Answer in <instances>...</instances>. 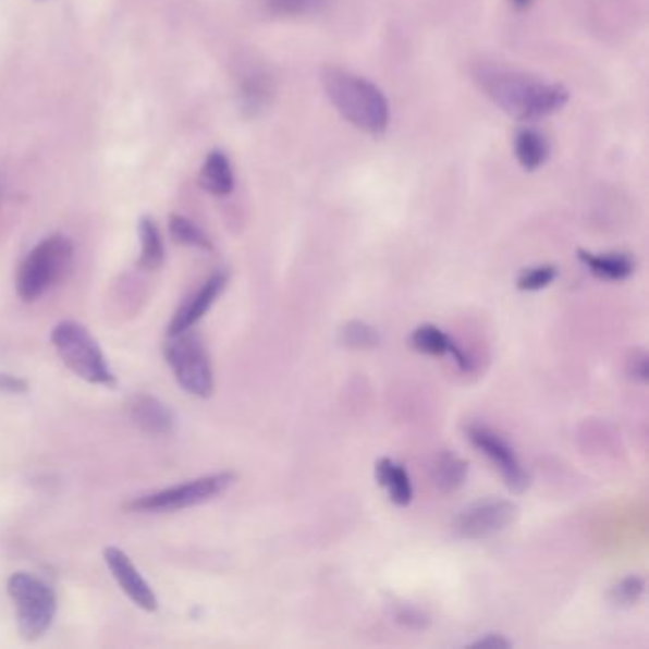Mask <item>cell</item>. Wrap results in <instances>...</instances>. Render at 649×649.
<instances>
[{
	"instance_id": "obj_1",
	"label": "cell",
	"mask_w": 649,
	"mask_h": 649,
	"mask_svg": "<svg viewBox=\"0 0 649 649\" xmlns=\"http://www.w3.org/2000/svg\"><path fill=\"white\" fill-rule=\"evenodd\" d=\"M480 90L516 121H536L566 106L567 90L537 76L499 65H480L475 73Z\"/></svg>"
},
{
	"instance_id": "obj_2",
	"label": "cell",
	"mask_w": 649,
	"mask_h": 649,
	"mask_svg": "<svg viewBox=\"0 0 649 649\" xmlns=\"http://www.w3.org/2000/svg\"><path fill=\"white\" fill-rule=\"evenodd\" d=\"M326 96L345 121L368 134H383L389 126V103L383 91L363 76L343 69L328 68L322 73Z\"/></svg>"
},
{
	"instance_id": "obj_3",
	"label": "cell",
	"mask_w": 649,
	"mask_h": 649,
	"mask_svg": "<svg viewBox=\"0 0 649 649\" xmlns=\"http://www.w3.org/2000/svg\"><path fill=\"white\" fill-rule=\"evenodd\" d=\"M73 264V244L68 236L53 234L38 242L25 257L17 277L15 292L23 302H35L40 295L65 279Z\"/></svg>"
},
{
	"instance_id": "obj_4",
	"label": "cell",
	"mask_w": 649,
	"mask_h": 649,
	"mask_svg": "<svg viewBox=\"0 0 649 649\" xmlns=\"http://www.w3.org/2000/svg\"><path fill=\"white\" fill-rule=\"evenodd\" d=\"M52 343L61 363L78 378L94 385L113 387L117 383L98 341L91 338L83 324L73 320L60 322L52 330Z\"/></svg>"
},
{
	"instance_id": "obj_5",
	"label": "cell",
	"mask_w": 649,
	"mask_h": 649,
	"mask_svg": "<svg viewBox=\"0 0 649 649\" xmlns=\"http://www.w3.org/2000/svg\"><path fill=\"white\" fill-rule=\"evenodd\" d=\"M8 595L17 610V627L25 640H37L52 627L58 602L53 590L35 575L14 574L8 579Z\"/></svg>"
},
{
	"instance_id": "obj_6",
	"label": "cell",
	"mask_w": 649,
	"mask_h": 649,
	"mask_svg": "<svg viewBox=\"0 0 649 649\" xmlns=\"http://www.w3.org/2000/svg\"><path fill=\"white\" fill-rule=\"evenodd\" d=\"M164 355L183 391L197 399L212 396V364L198 335L189 332L170 335Z\"/></svg>"
},
{
	"instance_id": "obj_7",
	"label": "cell",
	"mask_w": 649,
	"mask_h": 649,
	"mask_svg": "<svg viewBox=\"0 0 649 649\" xmlns=\"http://www.w3.org/2000/svg\"><path fill=\"white\" fill-rule=\"evenodd\" d=\"M234 482L233 473L203 476L187 483H180L168 490L157 491L151 495L137 498L130 503L132 511L139 513H174L191 506L203 505L221 495Z\"/></svg>"
},
{
	"instance_id": "obj_8",
	"label": "cell",
	"mask_w": 649,
	"mask_h": 649,
	"mask_svg": "<svg viewBox=\"0 0 649 649\" xmlns=\"http://www.w3.org/2000/svg\"><path fill=\"white\" fill-rule=\"evenodd\" d=\"M465 434H467L468 442L495 465L509 490L514 491V493H522L528 488V473L522 467L518 455L505 438L495 431H491L490 427L478 424L468 425Z\"/></svg>"
},
{
	"instance_id": "obj_9",
	"label": "cell",
	"mask_w": 649,
	"mask_h": 649,
	"mask_svg": "<svg viewBox=\"0 0 649 649\" xmlns=\"http://www.w3.org/2000/svg\"><path fill=\"white\" fill-rule=\"evenodd\" d=\"M521 509L506 499H483L461 511L453 529L463 539H486L509 528L518 518Z\"/></svg>"
},
{
	"instance_id": "obj_10",
	"label": "cell",
	"mask_w": 649,
	"mask_h": 649,
	"mask_svg": "<svg viewBox=\"0 0 649 649\" xmlns=\"http://www.w3.org/2000/svg\"><path fill=\"white\" fill-rule=\"evenodd\" d=\"M103 559L114 579L121 585V589L126 592V597L145 612H155L159 605L157 595L152 592L149 583L145 581L144 575L137 572L128 554L117 547H107Z\"/></svg>"
},
{
	"instance_id": "obj_11",
	"label": "cell",
	"mask_w": 649,
	"mask_h": 649,
	"mask_svg": "<svg viewBox=\"0 0 649 649\" xmlns=\"http://www.w3.org/2000/svg\"><path fill=\"white\" fill-rule=\"evenodd\" d=\"M226 272L219 271L206 280L205 286L198 290L197 294L191 297L189 302L177 310L174 320L168 326V335L189 332L193 326L197 324L200 318L205 317L208 310L212 309L213 303L218 302L219 295L226 286Z\"/></svg>"
},
{
	"instance_id": "obj_12",
	"label": "cell",
	"mask_w": 649,
	"mask_h": 649,
	"mask_svg": "<svg viewBox=\"0 0 649 649\" xmlns=\"http://www.w3.org/2000/svg\"><path fill=\"white\" fill-rule=\"evenodd\" d=\"M409 343H412V347L416 348L417 353H424V355L452 356L453 363L463 374H470L475 368L473 358L448 333L442 332L438 326H419L412 333Z\"/></svg>"
},
{
	"instance_id": "obj_13",
	"label": "cell",
	"mask_w": 649,
	"mask_h": 649,
	"mask_svg": "<svg viewBox=\"0 0 649 649\" xmlns=\"http://www.w3.org/2000/svg\"><path fill=\"white\" fill-rule=\"evenodd\" d=\"M130 417L142 431L149 434H172L177 424L174 412L167 404L145 394L130 402Z\"/></svg>"
},
{
	"instance_id": "obj_14",
	"label": "cell",
	"mask_w": 649,
	"mask_h": 649,
	"mask_svg": "<svg viewBox=\"0 0 649 649\" xmlns=\"http://www.w3.org/2000/svg\"><path fill=\"white\" fill-rule=\"evenodd\" d=\"M577 257H579V261L597 279L617 282V280L628 279L635 272V261L627 254H604V256H598V254H592V252L579 249Z\"/></svg>"
},
{
	"instance_id": "obj_15",
	"label": "cell",
	"mask_w": 649,
	"mask_h": 649,
	"mask_svg": "<svg viewBox=\"0 0 649 649\" xmlns=\"http://www.w3.org/2000/svg\"><path fill=\"white\" fill-rule=\"evenodd\" d=\"M376 476L378 482L385 488L389 498L394 505L408 506L414 498V488L409 480L408 470L402 467L401 463L383 457L376 465Z\"/></svg>"
},
{
	"instance_id": "obj_16",
	"label": "cell",
	"mask_w": 649,
	"mask_h": 649,
	"mask_svg": "<svg viewBox=\"0 0 649 649\" xmlns=\"http://www.w3.org/2000/svg\"><path fill=\"white\" fill-rule=\"evenodd\" d=\"M468 463L457 453L440 452L432 465V482L442 493H453L467 482Z\"/></svg>"
},
{
	"instance_id": "obj_17",
	"label": "cell",
	"mask_w": 649,
	"mask_h": 649,
	"mask_svg": "<svg viewBox=\"0 0 649 649\" xmlns=\"http://www.w3.org/2000/svg\"><path fill=\"white\" fill-rule=\"evenodd\" d=\"M200 185L216 197H225L234 189L233 168L223 152L213 151L208 155L205 167L200 170Z\"/></svg>"
},
{
	"instance_id": "obj_18",
	"label": "cell",
	"mask_w": 649,
	"mask_h": 649,
	"mask_svg": "<svg viewBox=\"0 0 649 649\" xmlns=\"http://www.w3.org/2000/svg\"><path fill=\"white\" fill-rule=\"evenodd\" d=\"M514 152L522 168L534 172L537 168L543 167L544 160L549 159V145L536 130H522L516 136Z\"/></svg>"
},
{
	"instance_id": "obj_19",
	"label": "cell",
	"mask_w": 649,
	"mask_h": 649,
	"mask_svg": "<svg viewBox=\"0 0 649 649\" xmlns=\"http://www.w3.org/2000/svg\"><path fill=\"white\" fill-rule=\"evenodd\" d=\"M139 238H142V256L139 267L145 271H157L164 261V244L159 233V226L149 218L139 223Z\"/></svg>"
},
{
	"instance_id": "obj_20",
	"label": "cell",
	"mask_w": 649,
	"mask_h": 649,
	"mask_svg": "<svg viewBox=\"0 0 649 649\" xmlns=\"http://www.w3.org/2000/svg\"><path fill=\"white\" fill-rule=\"evenodd\" d=\"M340 340L348 348H376L381 343L378 328L363 322V320H353L341 328Z\"/></svg>"
},
{
	"instance_id": "obj_21",
	"label": "cell",
	"mask_w": 649,
	"mask_h": 649,
	"mask_svg": "<svg viewBox=\"0 0 649 649\" xmlns=\"http://www.w3.org/2000/svg\"><path fill=\"white\" fill-rule=\"evenodd\" d=\"M170 233L174 236L175 242L185 244V246L208 249V252L213 248L212 241L206 236L205 231L195 225L191 219L182 218V216H172V219H170Z\"/></svg>"
},
{
	"instance_id": "obj_22",
	"label": "cell",
	"mask_w": 649,
	"mask_h": 649,
	"mask_svg": "<svg viewBox=\"0 0 649 649\" xmlns=\"http://www.w3.org/2000/svg\"><path fill=\"white\" fill-rule=\"evenodd\" d=\"M271 98V81L267 75L254 73L242 84V103L248 111H259Z\"/></svg>"
},
{
	"instance_id": "obj_23",
	"label": "cell",
	"mask_w": 649,
	"mask_h": 649,
	"mask_svg": "<svg viewBox=\"0 0 649 649\" xmlns=\"http://www.w3.org/2000/svg\"><path fill=\"white\" fill-rule=\"evenodd\" d=\"M264 7L279 17H303L318 14L326 7V0H264Z\"/></svg>"
},
{
	"instance_id": "obj_24",
	"label": "cell",
	"mask_w": 649,
	"mask_h": 649,
	"mask_svg": "<svg viewBox=\"0 0 649 649\" xmlns=\"http://www.w3.org/2000/svg\"><path fill=\"white\" fill-rule=\"evenodd\" d=\"M644 590H646V581L640 575H628L613 587L612 592H610V600L615 605L628 608V605H635L644 597Z\"/></svg>"
},
{
	"instance_id": "obj_25",
	"label": "cell",
	"mask_w": 649,
	"mask_h": 649,
	"mask_svg": "<svg viewBox=\"0 0 649 649\" xmlns=\"http://www.w3.org/2000/svg\"><path fill=\"white\" fill-rule=\"evenodd\" d=\"M556 277H559V269L554 265H539L522 272L516 286L524 292H539L543 287L551 286Z\"/></svg>"
},
{
	"instance_id": "obj_26",
	"label": "cell",
	"mask_w": 649,
	"mask_h": 649,
	"mask_svg": "<svg viewBox=\"0 0 649 649\" xmlns=\"http://www.w3.org/2000/svg\"><path fill=\"white\" fill-rule=\"evenodd\" d=\"M393 617L396 623H401L402 627L414 628V630H424L431 623L427 613L409 604L394 605Z\"/></svg>"
},
{
	"instance_id": "obj_27",
	"label": "cell",
	"mask_w": 649,
	"mask_h": 649,
	"mask_svg": "<svg viewBox=\"0 0 649 649\" xmlns=\"http://www.w3.org/2000/svg\"><path fill=\"white\" fill-rule=\"evenodd\" d=\"M628 376L640 381V383H648L649 379V360L648 353L644 348H635L627 360Z\"/></svg>"
},
{
	"instance_id": "obj_28",
	"label": "cell",
	"mask_w": 649,
	"mask_h": 649,
	"mask_svg": "<svg viewBox=\"0 0 649 649\" xmlns=\"http://www.w3.org/2000/svg\"><path fill=\"white\" fill-rule=\"evenodd\" d=\"M513 642L506 640L503 635H486L480 640L470 644V648H482V649H506L511 648Z\"/></svg>"
},
{
	"instance_id": "obj_29",
	"label": "cell",
	"mask_w": 649,
	"mask_h": 649,
	"mask_svg": "<svg viewBox=\"0 0 649 649\" xmlns=\"http://www.w3.org/2000/svg\"><path fill=\"white\" fill-rule=\"evenodd\" d=\"M0 391L4 393H25L27 391V381L8 376V374H0Z\"/></svg>"
},
{
	"instance_id": "obj_30",
	"label": "cell",
	"mask_w": 649,
	"mask_h": 649,
	"mask_svg": "<svg viewBox=\"0 0 649 649\" xmlns=\"http://www.w3.org/2000/svg\"><path fill=\"white\" fill-rule=\"evenodd\" d=\"M514 4H516V7H528L529 4V0H513Z\"/></svg>"
}]
</instances>
